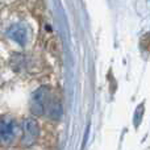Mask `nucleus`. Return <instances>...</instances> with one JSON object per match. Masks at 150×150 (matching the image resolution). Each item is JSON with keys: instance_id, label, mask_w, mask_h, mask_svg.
Segmentation results:
<instances>
[{"instance_id": "obj_1", "label": "nucleus", "mask_w": 150, "mask_h": 150, "mask_svg": "<svg viewBox=\"0 0 150 150\" xmlns=\"http://www.w3.org/2000/svg\"><path fill=\"white\" fill-rule=\"evenodd\" d=\"M50 104V91L47 87H41L33 93L30 100V111L36 116H41L46 112Z\"/></svg>"}, {"instance_id": "obj_4", "label": "nucleus", "mask_w": 150, "mask_h": 150, "mask_svg": "<svg viewBox=\"0 0 150 150\" xmlns=\"http://www.w3.org/2000/svg\"><path fill=\"white\" fill-rule=\"evenodd\" d=\"M7 33L9 38H12L18 45H25L28 41V29L23 24H15V25L9 26Z\"/></svg>"}, {"instance_id": "obj_5", "label": "nucleus", "mask_w": 150, "mask_h": 150, "mask_svg": "<svg viewBox=\"0 0 150 150\" xmlns=\"http://www.w3.org/2000/svg\"><path fill=\"white\" fill-rule=\"evenodd\" d=\"M47 115H49L50 119L53 120H59L63 115V111H62V105H61L58 101H50L49 107H47Z\"/></svg>"}, {"instance_id": "obj_2", "label": "nucleus", "mask_w": 150, "mask_h": 150, "mask_svg": "<svg viewBox=\"0 0 150 150\" xmlns=\"http://www.w3.org/2000/svg\"><path fill=\"white\" fill-rule=\"evenodd\" d=\"M17 130H18V128L13 120H11V119L0 120V140H1V142L11 145L15 141Z\"/></svg>"}, {"instance_id": "obj_3", "label": "nucleus", "mask_w": 150, "mask_h": 150, "mask_svg": "<svg viewBox=\"0 0 150 150\" xmlns=\"http://www.w3.org/2000/svg\"><path fill=\"white\" fill-rule=\"evenodd\" d=\"M24 128V138H23V145L29 146L36 141L37 136H38V125L34 120L26 119L23 124Z\"/></svg>"}, {"instance_id": "obj_6", "label": "nucleus", "mask_w": 150, "mask_h": 150, "mask_svg": "<svg viewBox=\"0 0 150 150\" xmlns=\"http://www.w3.org/2000/svg\"><path fill=\"white\" fill-rule=\"evenodd\" d=\"M137 113H136V117H134V124H136V127H138V124H140V121H141V117H142V115H144V105H140L137 108Z\"/></svg>"}]
</instances>
